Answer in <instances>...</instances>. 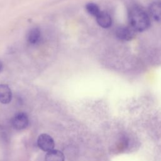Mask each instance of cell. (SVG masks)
<instances>
[{"label":"cell","instance_id":"4","mask_svg":"<svg viewBox=\"0 0 161 161\" xmlns=\"http://www.w3.org/2000/svg\"><path fill=\"white\" fill-rule=\"evenodd\" d=\"M115 34L118 39L129 41L133 38L135 35V31L131 26H119L116 28Z\"/></svg>","mask_w":161,"mask_h":161},{"label":"cell","instance_id":"7","mask_svg":"<svg viewBox=\"0 0 161 161\" xmlns=\"http://www.w3.org/2000/svg\"><path fill=\"white\" fill-rule=\"evenodd\" d=\"M12 99V92L10 87L4 84H0V103L8 104Z\"/></svg>","mask_w":161,"mask_h":161},{"label":"cell","instance_id":"10","mask_svg":"<svg viewBox=\"0 0 161 161\" xmlns=\"http://www.w3.org/2000/svg\"><path fill=\"white\" fill-rule=\"evenodd\" d=\"M86 10H87V11L88 12L89 14L94 16L95 18L101 12L98 6L96 4H94V3H90L87 4L86 6Z\"/></svg>","mask_w":161,"mask_h":161},{"label":"cell","instance_id":"2","mask_svg":"<svg viewBox=\"0 0 161 161\" xmlns=\"http://www.w3.org/2000/svg\"><path fill=\"white\" fill-rule=\"evenodd\" d=\"M11 123L15 130H21L28 127L29 125V119L25 113L19 112L14 114L11 118Z\"/></svg>","mask_w":161,"mask_h":161},{"label":"cell","instance_id":"11","mask_svg":"<svg viewBox=\"0 0 161 161\" xmlns=\"http://www.w3.org/2000/svg\"><path fill=\"white\" fill-rule=\"evenodd\" d=\"M3 63H2L1 61H0V72H1V71L2 70V69H3Z\"/></svg>","mask_w":161,"mask_h":161},{"label":"cell","instance_id":"9","mask_svg":"<svg viewBox=\"0 0 161 161\" xmlns=\"http://www.w3.org/2000/svg\"><path fill=\"white\" fill-rule=\"evenodd\" d=\"M64 153L58 150H52L47 152L45 157V161H64Z\"/></svg>","mask_w":161,"mask_h":161},{"label":"cell","instance_id":"5","mask_svg":"<svg viewBox=\"0 0 161 161\" xmlns=\"http://www.w3.org/2000/svg\"><path fill=\"white\" fill-rule=\"evenodd\" d=\"M42 38V32L38 27H33L28 30L26 39L27 42L32 45L38 43Z\"/></svg>","mask_w":161,"mask_h":161},{"label":"cell","instance_id":"3","mask_svg":"<svg viewBox=\"0 0 161 161\" xmlns=\"http://www.w3.org/2000/svg\"><path fill=\"white\" fill-rule=\"evenodd\" d=\"M37 145L42 150L48 152L54 149L55 142L50 135L42 133L38 137Z\"/></svg>","mask_w":161,"mask_h":161},{"label":"cell","instance_id":"8","mask_svg":"<svg viewBox=\"0 0 161 161\" xmlns=\"http://www.w3.org/2000/svg\"><path fill=\"white\" fill-rule=\"evenodd\" d=\"M97 24L103 28H108L112 25L111 16L105 11H101L96 17Z\"/></svg>","mask_w":161,"mask_h":161},{"label":"cell","instance_id":"6","mask_svg":"<svg viewBox=\"0 0 161 161\" xmlns=\"http://www.w3.org/2000/svg\"><path fill=\"white\" fill-rule=\"evenodd\" d=\"M149 12L155 21L161 23V1H156L152 3L149 6Z\"/></svg>","mask_w":161,"mask_h":161},{"label":"cell","instance_id":"1","mask_svg":"<svg viewBox=\"0 0 161 161\" xmlns=\"http://www.w3.org/2000/svg\"><path fill=\"white\" fill-rule=\"evenodd\" d=\"M130 26L135 31H143L150 26V21L147 13L140 6L133 5L128 10Z\"/></svg>","mask_w":161,"mask_h":161}]
</instances>
